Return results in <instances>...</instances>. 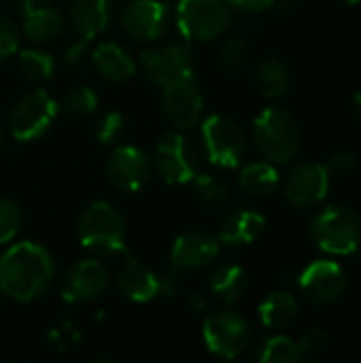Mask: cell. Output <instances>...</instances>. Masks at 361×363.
<instances>
[{
  "instance_id": "cell-1",
  "label": "cell",
  "mask_w": 361,
  "mask_h": 363,
  "mask_svg": "<svg viewBox=\"0 0 361 363\" xmlns=\"http://www.w3.org/2000/svg\"><path fill=\"white\" fill-rule=\"evenodd\" d=\"M53 272V257L43 245L17 242L0 257V291L11 300L32 302L49 289Z\"/></svg>"
},
{
  "instance_id": "cell-2",
  "label": "cell",
  "mask_w": 361,
  "mask_h": 363,
  "mask_svg": "<svg viewBox=\"0 0 361 363\" xmlns=\"http://www.w3.org/2000/svg\"><path fill=\"white\" fill-rule=\"evenodd\" d=\"M253 138L260 153L272 164L291 162L302 145V134L296 117L279 106H268L255 117Z\"/></svg>"
},
{
  "instance_id": "cell-3",
  "label": "cell",
  "mask_w": 361,
  "mask_h": 363,
  "mask_svg": "<svg viewBox=\"0 0 361 363\" xmlns=\"http://www.w3.org/2000/svg\"><path fill=\"white\" fill-rule=\"evenodd\" d=\"M126 219L109 202H91L77 221L81 245L94 255H115L126 247Z\"/></svg>"
},
{
  "instance_id": "cell-4",
  "label": "cell",
  "mask_w": 361,
  "mask_h": 363,
  "mask_svg": "<svg viewBox=\"0 0 361 363\" xmlns=\"http://www.w3.org/2000/svg\"><path fill=\"white\" fill-rule=\"evenodd\" d=\"M309 236L330 255H351L361 245V217L347 206H328L311 219Z\"/></svg>"
},
{
  "instance_id": "cell-5",
  "label": "cell",
  "mask_w": 361,
  "mask_h": 363,
  "mask_svg": "<svg viewBox=\"0 0 361 363\" xmlns=\"http://www.w3.org/2000/svg\"><path fill=\"white\" fill-rule=\"evenodd\" d=\"M177 28L189 40H215L232 23L228 0H181L177 6Z\"/></svg>"
},
{
  "instance_id": "cell-6",
  "label": "cell",
  "mask_w": 361,
  "mask_h": 363,
  "mask_svg": "<svg viewBox=\"0 0 361 363\" xmlns=\"http://www.w3.org/2000/svg\"><path fill=\"white\" fill-rule=\"evenodd\" d=\"M200 138L206 160L217 168H236L245 157L247 136L232 117H206L200 125Z\"/></svg>"
},
{
  "instance_id": "cell-7",
  "label": "cell",
  "mask_w": 361,
  "mask_h": 363,
  "mask_svg": "<svg viewBox=\"0 0 361 363\" xmlns=\"http://www.w3.org/2000/svg\"><path fill=\"white\" fill-rule=\"evenodd\" d=\"M60 113L57 100L45 89H34L21 96L9 113V130L15 140L28 143L40 138Z\"/></svg>"
},
{
  "instance_id": "cell-8",
  "label": "cell",
  "mask_w": 361,
  "mask_h": 363,
  "mask_svg": "<svg viewBox=\"0 0 361 363\" xmlns=\"http://www.w3.org/2000/svg\"><path fill=\"white\" fill-rule=\"evenodd\" d=\"M153 166L168 185H185L196 179L200 157L196 147L181 132H166L155 145Z\"/></svg>"
},
{
  "instance_id": "cell-9",
  "label": "cell",
  "mask_w": 361,
  "mask_h": 363,
  "mask_svg": "<svg viewBox=\"0 0 361 363\" xmlns=\"http://www.w3.org/2000/svg\"><path fill=\"white\" fill-rule=\"evenodd\" d=\"M202 338L213 355L221 359H234L249 347L251 325L236 311H219L206 317L202 325Z\"/></svg>"
},
{
  "instance_id": "cell-10",
  "label": "cell",
  "mask_w": 361,
  "mask_h": 363,
  "mask_svg": "<svg viewBox=\"0 0 361 363\" xmlns=\"http://www.w3.org/2000/svg\"><path fill=\"white\" fill-rule=\"evenodd\" d=\"M140 68L145 77L166 87L181 79L194 77V57L187 45H166L157 49H147L140 53Z\"/></svg>"
},
{
  "instance_id": "cell-11",
  "label": "cell",
  "mask_w": 361,
  "mask_h": 363,
  "mask_svg": "<svg viewBox=\"0 0 361 363\" xmlns=\"http://www.w3.org/2000/svg\"><path fill=\"white\" fill-rule=\"evenodd\" d=\"M298 285L311 304L330 306L343 298L347 289V272L332 259H317L302 270Z\"/></svg>"
},
{
  "instance_id": "cell-12",
  "label": "cell",
  "mask_w": 361,
  "mask_h": 363,
  "mask_svg": "<svg viewBox=\"0 0 361 363\" xmlns=\"http://www.w3.org/2000/svg\"><path fill=\"white\" fill-rule=\"evenodd\" d=\"M172 23L170 6L162 0H132L121 13V26L128 36L140 43L162 38Z\"/></svg>"
},
{
  "instance_id": "cell-13",
  "label": "cell",
  "mask_w": 361,
  "mask_h": 363,
  "mask_svg": "<svg viewBox=\"0 0 361 363\" xmlns=\"http://www.w3.org/2000/svg\"><path fill=\"white\" fill-rule=\"evenodd\" d=\"M153 172V162L147 157L145 151L119 145L106 160V177L113 187L121 191H138L143 189Z\"/></svg>"
},
{
  "instance_id": "cell-14",
  "label": "cell",
  "mask_w": 361,
  "mask_h": 363,
  "mask_svg": "<svg viewBox=\"0 0 361 363\" xmlns=\"http://www.w3.org/2000/svg\"><path fill=\"white\" fill-rule=\"evenodd\" d=\"M162 89V108L166 119L179 130L194 128L200 121L204 108V98L194 77L181 79Z\"/></svg>"
},
{
  "instance_id": "cell-15",
  "label": "cell",
  "mask_w": 361,
  "mask_h": 363,
  "mask_svg": "<svg viewBox=\"0 0 361 363\" xmlns=\"http://www.w3.org/2000/svg\"><path fill=\"white\" fill-rule=\"evenodd\" d=\"M109 285L106 268L96 259L72 264L62 279V298L68 304H87L98 300Z\"/></svg>"
},
{
  "instance_id": "cell-16",
  "label": "cell",
  "mask_w": 361,
  "mask_h": 363,
  "mask_svg": "<svg viewBox=\"0 0 361 363\" xmlns=\"http://www.w3.org/2000/svg\"><path fill=\"white\" fill-rule=\"evenodd\" d=\"M330 189V174L323 164H298L285 179V196L298 208L317 206Z\"/></svg>"
},
{
  "instance_id": "cell-17",
  "label": "cell",
  "mask_w": 361,
  "mask_h": 363,
  "mask_svg": "<svg viewBox=\"0 0 361 363\" xmlns=\"http://www.w3.org/2000/svg\"><path fill=\"white\" fill-rule=\"evenodd\" d=\"M219 238L206 232H185L170 249V264L174 272H200L219 257Z\"/></svg>"
},
{
  "instance_id": "cell-18",
  "label": "cell",
  "mask_w": 361,
  "mask_h": 363,
  "mask_svg": "<svg viewBox=\"0 0 361 363\" xmlns=\"http://www.w3.org/2000/svg\"><path fill=\"white\" fill-rule=\"evenodd\" d=\"M117 287L130 302H138V304L151 302L157 296H162L160 277H155L151 268H147L143 262L134 259L132 255L126 257V264L117 277Z\"/></svg>"
},
{
  "instance_id": "cell-19",
  "label": "cell",
  "mask_w": 361,
  "mask_h": 363,
  "mask_svg": "<svg viewBox=\"0 0 361 363\" xmlns=\"http://www.w3.org/2000/svg\"><path fill=\"white\" fill-rule=\"evenodd\" d=\"M266 230V217L251 208L228 213L219 223V242L228 247H245L255 242Z\"/></svg>"
},
{
  "instance_id": "cell-20",
  "label": "cell",
  "mask_w": 361,
  "mask_h": 363,
  "mask_svg": "<svg viewBox=\"0 0 361 363\" xmlns=\"http://www.w3.org/2000/svg\"><path fill=\"white\" fill-rule=\"evenodd\" d=\"M111 2L109 0H72L70 2V23L77 34L85 40L100 36L109 28Z\"/></svg>"
},
{
  "instance_id": "cell-21",
  "label": "cell",
  "mask_w": 361,
  "mask_h": 363,
  "mask_svg": "<svg viewBox=\"0 0 361 363\" xmlns=\"http://www.w3.org/2000/svg\"><path fill=\"white\" fill-rule=\"evenodd\" d=\"M91 62L98 74L111 83L128 81L136 72V62L132 55L115 43H100L91 53Z\"/></svg>"
},
{
  "instance_id": "cell-22",
  "label": "cell",
  "mask_w": 361,
  "mask_h": 363,
  "mask_svg": "<svg viewBox=\"0 0 361 363\" xmlns=\"http://www.w3.org/2000/svg\"><path fill=\"white\" fill-rule=\"evenodd\" d=\"M23 34L28 40L36 45H45L60 36L64 28V19L57 9L38 4V6H23Z\"/></svg>"
},
{
  "instance_id": "cell-23",
  "label": "cell",
  "mask_w": 361,
  "mask_h": 363,
  "mask_svg": "<svg viewBox=\"0 0 361 363\" xmlns=\"http://www.w3.org/2000/svg\"><path fill=\"white\" fill-rule=\"evenodd\" d=\"M260 319L270 330L289 328L298 317V302L289 291H270L260 302Z\"/></svg>"
},
{
  "instance_id": "cell-24",
  "label": "cell",
  "mask_w": 361,
  "mask_h": 363,
  "mask_svg": "<svg viewBox=\"0 0 361 363\" xmlns=\"http://www.w3.org/2000/svg\"><path fill=\"white\" fill-rule=\"evenodd\" d=\"M249 287V277L247 272L240 268V266H234V264H226V266H219L213 274H211V281H209V289L211 294L221 300L223 304H234L238 302L245 291Z\"/></svg>"
},
{
  "instance_id": "cell-25",
  "label": "cell",
  "mask_w": 361,
  "mask_h": 363,
  "mask_svg": "<svg viewBox=\"0 0 361 363\" xmlns=\"http://www.w3.org/2000/svg\"><path fill=\"white\" fill-rule=\"evenodd\" d=\"M238 185L245 194L253 198H266L279 187V170L272 162H255L240 170Z\"/></svg>"
},
{
  "instance_id": "cell-26",
  "label": "cell",
  "mask_w": 361,
  "mask_h": 363,
  "mask_svg": "<svg viewBox=\"0 0 361 363\" xmlns=\"http://www.w3.org/2000/svg\"><path fill=\"white\" fill-rule=\"evenodd\" d=\"M257 81L266 98H281L289 89V70L277 57H266L257 66Z\"/></svg>"
},
{
  "instance_id": "cell-27",
  "label": "cell",
  "mask_w": 361,
  "mask_h": 363,
  "mask_svg": "<svg viewBox=\"0 0 361 363\" xmlns=\"http://www.w3.org/2000/svg\"><path fill=\"white\" fill-rule=\"evenodd\" d=\"M19 68L28 81L45 83L53 77L55 60L51 53H47L43 49H21L19 51Z\"/></svg>"
},
{
  "instance_id": "cell-28",
  "label": "cell",
  "mask_w": 361,
  "mask_h": 363,
  "mask_svg": "<svg viewBox=\"0 0 361 363\" xmlns=\"http://www.w3.org/2000/svg\"><path fill=\"white\" fill-rule=\"evenodd\" d=\"M302 357L298 342L287 336H270L260 345L257 359L262 363H296Z\"/></svg>"
},
{
  "instance_id": "cell-29",
  "label": "cell",
  "mask_w": 361,
  "mask_h": 363,
  "mask_svg": "<svg viewBox=\"0 0 361 363\" xmlns=\"http://www.w3.org/2000/svg\"><path fill=\"white\" fill-rule=\"evenodd\" d=\"M57 104L66 117L83 119V117H89L98 108V96L91 87H74V89L66 91Z\"/></svg>"
},
{
  "instance_id": "cell-30",
  "label": "cell",
  "mask_w": 361,
  "mask_h": 363,
  "mask_svg": "<svg viewBox=\"0 0 361 363\" xmlns=\"http://www.w3.org/2000/svg\"><path fill=\"white\" fill-rule=\"evenodd\" d=\"M194 183H196V194H198V198L204 202V204H209V206H223L228 200H230V191H228V187L219 181V179H215V177H211V174H196V179H194Z\"/></svg>"
},
{
  "instance_id": "cell-31",
  "label": "cell",
  "mask_w": 361,
  "mask_h": 363,
  "mask_svg": "<svg viewBox=\"0 0 361 363\" xmlns=\"http://www.w3.org/2000/svg\"><path fill=\"white\" fill-rule=\"evenodd\" d=\"M126 132V117L117 111L104 113L96 123V140L100 145H115L123 138Z\"/></svg>"
},
{
  "instance_id": "cell-32",
  "label": "cell",
  "mask_w": 361,
  "mask_h": 363,
  "mask_svg": "<svg viewBox=\"0 0 361 363\" xmlns=\"http://www.w3.org/2000/svg\"><path fill=\"white\" fill-rule=\"evenodd\" d=\"M249 55V47L243 38H230L223 43V47L219 49V66L221 70H226L228 74L238 72Z\"/></svg>"
},
{
  "instance_id": "cell-33",
  "label": "cell",
  "mask_w": 361,
  "mask_h": 363,
  "mask_svg": "<svg viewBox=\"0 0 361 363\" xmlns=\"http://www.w3.org/2000/svg\"><path fill=\"white\" fill-rule=\"evenodd\" d=\"M21 228V211L15 202L0 198V245L11 242Z\"/></svg>"
},
{
  "instance_id": "cell-34",
  "label": "cell",
  "mask_w": 361,
  "mask_h": 363,
  "mask_svg": "<svg viewBox=\"0 0 361 363\" xmlns=\"http://www.w3.org/2000/svg\"><path fill=\"white\" fill-rule=\"evenodd\" d=\"M19 49V30L13 19L0 15V62L15 55Z\"/></svg>"
},
{
  "instance_id": "cell-35",
  "label": "cell",
  "mask_w": 361,
  "mask_h": 363,
  "mask_svg": "<svg viewBox=\"0 0 361 363\" xmlns=\"http://www.w3.org/2000/svg\"><path fill=\"white\" fill-rule=\"evenodd\" d=\"M328 347H330V334L326 330H319V328L306 330L298 342V349L302 355H319Z\"/></svg>"
},
{
  "instance_id": "cell-36",
  "label": "cell",
  "mask_w": 361,
  "mask_h": 363,
  "mask_svg": "<svg viewBox=\"0 0 361 363\" xmlns=\"http://www.w3.org/2000/svg\"><path fill=\"white\" fill-rule=\"evenodd\" d=\"M326 170H328L330 179L332 177H338V179L347 177V174H351L355 170V157L351 153H347V151H338V153L330 155V160L326 164Z\"/></svg>"
},
{
  "instance_id": "cell-37",
  "label": "cell",
  "mask_w": 361,
  "mask_h": 363,
  "mask_svg": "<svg viewBox=\"0 0 361 363\" xmlns=\"http://www.w3.org/2000/svg\"><path fill=\"white\" fill-rule=\"evenodd\" d=\"M232 9H238L243 13H262L274 4V0H228Z\"/></svg>"
},
{
  "instance_id": "cell-38",
  "label": "cell",
  "mask_w": 361,
  "mask_h": 363,
  "mask_svg": "<svg viewBox=\"0 0 361 363\" xmlns=\"http://www.w3.org/2000/svg\"><path fill=\"white\" fill-rule=\"evenodd\" d=\"M85 38H81V43H77V45H70V49L66 51V62L68 64H79L81 62V57H83V53H85Z\"/></svg>"
},
{
  "instance_id": "cell-39",
  "label": "cell",
  "mask_w": 361,
  "mask_h": 363,
  "mask_svg": "<svg viewBox=\"0 0 361 363\" xmlns=\"http://www.w3.org/2000/svg\"><path fill=\"white\" fill-rule=\"evenodd\" d=\"M353 113H355L357 121L361 123V91H357V94L353 96Z\"/></svg>"
},
{
  "instance_id": "cell-40",
  "label": "cell",
  "mask_w": 361,
  "mask_h": 363,
  "mask_svg": "<svg viewBox=\"0 0 361 363\" xmlns=\"http://www.w3.org/2000/svg\"><path fill=\"white\" fill-rule=\"evenodd\" d=\"M49 0H21V6H38V4H47Z\"/></svg>"
},
{
  "instance_id": "cell-41",
  "label": "cell",
  "mask_w": 361,
  "mask_h": 363,
  "mask_svg": "<svg viewBox=\"0 0 361 363\" xmlns=\"http://www.w3.org/2000/svg\"><path fill=\"white\" fill-rule=\"evenodd\" d=\"M2 147H4V132H2V128H0V151H2Z\"/></svg>"
},
{
  "instance_id": "cell-42",
  "label": "cell",
  "mask_w": 361,
  "mask_h": 363,
  "mask_svg": "<svg viewBox=\"0 0 361 363\" xmlns=\"http://www.w3.org/2000/svg\"><path fill=\"white\" fill-rule=\"evenodd\" d=\"M343 2H347V4H357L361 0H343Z\"/></svg>"
}]
</instances>
